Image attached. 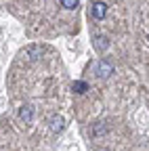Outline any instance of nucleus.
I'll return each mask as SVG.
<instances>
[{
	"label": "nucleus",
	"mask_w": 149,
	"mask_h": 151,
	"mask_svg": "<svg viewBox=\"0 0 149 151\" xmlns=\"http://www.w3.org/2000/svg\"><path fill=\"white\" fill-rule=\"evenodd\" d=\"M90 13H92V17H95V19H99V21H101V19L107 17V4H105V2H95V4H92V9H90Z\"/></svg>",
	"instance_id": "nucleus-1"
},
{
	"label": "nucleus",
	"mask_w": 149,
	"mask_h": 151,
	"mask_svg": "<svg viewBox=\"0 0 149 151\" xmlns=\"http://www.w3.org/2000/svg\"><path fill=\"white\" fill-rule=\"evenodd\" d=\"M63 126H65L63 116H53V118H50V130H53V132H61Z\"/></svg>",
	"instance_id": "nucleus-2"
},
{
	"label": "nucleus",
	"mask_w": 149,
	"mask_h": 151,
	"mask_svg": "<svg viewBox=\"0 0 149 151\" xmlns=\"http://www.w3.org/2000/svg\"><path fill=\"white\" fill-rule=\"evenodd\" d=\"M111 71H114V67H111L107 61H99V65H97V73L101 76V78H107V76H111Z\"/></svg>",
	"instance_id": "nucleus-3"
},
{
	"label": "nucleus",
	"mask_w": 149,
	"mask_h": 151,
	"mask_svg": "<svg viewBox=\"0 0 149 151\" xmlns=\"http://www.w3.org/2000/svg\"><path fill=\"white\" fill-rule=\"evenodd\" d=\"M109 46V40H107V38H103V36H97L95 38V48L97 50H105Z\"/></svg>",
	"instance_id": "nucleus-4"
},
{
	"label": "nucleus",
	"mask_w": 149,
	"mask_h": 151,
	"mask_svg": "<svg viewBox=\"0 0 149 151\" xmlns=\"http://www.w3.org/2000/svg\"><path fill=\"white\" fill-rule=\"evenodd\" d=\"M71 90H73V92H86V90H88V84H86V82H73V84H71Z\"/></svg>",
	"instance_id": "nucleus-5"
},
{
	"label": "nucleus",
	"mask_w": 149,
	"mask_h": 151,
	"mask_svg": "<svg viewBox=\"0 0 149 151\" xmlns=\"http://www.w3.org/2000/svg\"><path fill=\"white\" fill-rule=\"evenodd\" d=\"M19 116H21V120L30 122V120H32V107H21V111H19Z\"/></svg>",
	"instance_id": "nucleus-6"
},
{
	"label": "nucleus",
	"mask_w": 149,
	"mask_h": 151,
	"mask_svg": "<svg viewBox=\"0 0 149 151\" xmlns=\"http://www.w3.org/2000/svg\"><path fill=\"white\" fill-rule=\"evenodd\" d=\"M61 6L73 11V9H78V0H61Z\"/></svg>",
	"instance_id": "nucleus-7"
}]
</instances>
